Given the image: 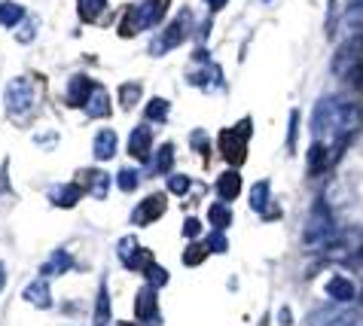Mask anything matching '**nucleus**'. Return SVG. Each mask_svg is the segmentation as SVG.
I'll list each match as a JSON object with an SVG mask.
<instances>
[{
  "mask_svg": "<svg viewBox=\"0 0 363 326\" xmlns=\"http://www.w3.org/2000/svg\"><path fill=\"white\" fill-rule=\"evenodd\" d=\"M360 125V107L348 98H320L311 113V137L330 150L333 140L348 137Z\"/></svg>",
  "mask_w": 363,
  "mask_h": 326,
  "instance_id": "f257e3e1",
  "label": "nucleus"
},
{
  "mask_svg": "<svg viewBox=\"0 0 363 326\" xmlns=\"http://www.w3.org/2000/svg\"><path fill=\"white\" fill-rule=\"evenodd\" d=\"M333 235H336V223H333V213L327 208V201H315L306 226H302V247L320 250L324 244L333 241Z\"/></svg>",
  "mask_w": 363,
  "mask_h": 326,
  "instance_id": "f03ea898",
  "label": "nucleus"
},
{
  "mask_svg": "<svg viewBox=\"0 0 363 326\" xmlns=\"http://www.w3.org/2000/svg\"><path fill=\"white\" fill-rule=\"evenodd\" d=\"M168 4L171 0H140L138 6H132L125 13V25L119 28L123 37H132V34H140L144 28H153L162 22V16L168 13Z\"/></svg>",
  "mask_w": 363,
  "mask_h": 326,
  "instance_id": "7ed1b4c3",
  "label": "nucleus"
},
{
  "mask_svg": "<svg viewBox=\"0 0 363 326\" xmlns=\"http://www.w3.org/2000/svg\"><path fill=\"white\" fill-rule=\"evenodd\" d=\"M247 135H250V122L245 119L238 128H226L220 135V150H223V159L232 168H238L247 156Z\"/></svg>",
  "mask_w": 363,
  "mask_h": 326,
  "instance_id": "20e7f679",
  "label": "nucleus"
},
{
  "mask_svg": "<svg viewBox=\"0 0 363 326\" xmlns=\"http://www.w3.org/2000/svg\"><path fill=\"white\" fill-rule=\"evenodd\" d=\"M189 25H193V16H189V9H184V13H180L174 22H171L162 34L153 40L150 52H153V55H165V52H171V49H177L180 43H184V37L189 34Z\"/></svg>",
  "mask_w": 363,
  "mask_h": 326,
  "instance_id": "39448f33",
  "label": "nucleus"
},
{
  "mask_svg": "<svg viewBox=\"0 0 363 326\" xmlns=\"http://www.w3.org/2000/svg\"><path fill=\"white\" fill-rule=\"evenodd\" d=\"M363 67V34H351V40L342 43V49L333 58V74L336 77H354V70Z\"/></svg>",
  "mask_w": 363,
  "mask_h": 326,
  "instance_id": "423d86ee",
  "label": "nucleus"
},
{
  "mask_svg": "<svg viewBox=\"0 0 363 326\" xmlns=\"http://www.w3.org/2000/svg\"><path fill=\"white\" fill-rule=\"evenodd\" d=\"M34 104V86H31V79H25V77H18L13 79V83L6 86V110L13 116H22L28 113Z\"/></svg>",
  "mask_w": 363,
  "mask_h": 326,
  "instance_id": "0eeeda50",
  "label": "nucleus"
},
{
  "mask_svg": "<svg viewBox=\"0 0 363 326\" xmlns=\"http://www.w3.org/2000/svg\"><path fill=\"white\" fill-rule=\"evenodd\" d=\"M135 317L144 323V326H162V317H159V296H156V287L144 283L140 293L135 296Z\"/></svg>",
  "mask_w": 363,
  "mask_h": 326,
  "instance_id": "6e6552de",
  "label": "nucleus"
},
{
  "mask_svg": "<svg viewBox=\"0 0 363 326\" xmlns=\"http://www.w3.org/2000/svg\"><path fill=\"white\" fill-rule=\"evenodd\" d=\"M119 257H123V266L132 269V271H147L150 262H156L153 253L140 247L135 238H123V241H119Z\"/></svg>",
  "mask_w": 363,
  "mask_h": 326,
  "instance_id": "1a4fd4ad",
  "label": "nucleus"
},
{
  "mask_svg": "<svg viewBox=\"0 0 363 326\" xmlns=\"http://www.w3.org/2000/svg\"><path fill=\"white\" fill-rule=\"evenodd\" d=\"M165 208H168V201H165L162 192H156V196H147V198L135 208L132 223H135V226H150V223H156L159 217H162Z\"/></svg>",
  "mask_w": 363,
  "mask_h": 326,
  "instance_id": "9d476101",
  "label": "nucleus"
},
{
  "mask_svg": "<svg viewBox=\"0 0 363 326\" xmlns=\"http://www.w3.org/2000/svg\"><path fill=\"white\" fill-rule=\"evenodd\" d=\"M150 150H153V131L147 125H138L128 137V152L138 159V162H147L150 159Z\"/></svg>",
  "mask_w": 363,
  "mask_h": 326,
  "instance_id": "9b49d317",
  "label": "nucleus"
},
{
  "mask_svg": "<svg viewBox=\"0 0 363 326\" xmlns=\"http://www.w3.org/2000/svg\"><path fill=\"white\" fill-rule=\"evenodd\" d=\"M83 110H86L89 119H104V116H110V95L101 86H95L92 95H89V101L83 104Z\"/></svg>",
  "mask_w": 363,
  "mask_h": 326,
  "instance_id": "f8f14e48",
  "label": "nucleus"
},
{
  "mask_svg": "<svg viewBox=\"0 0 363 326\" xmlns=\"http://www.w3.org/2000/svg\"><path fill=\"white\" fill-rule=\"evenodd\" d=\"M92 89H95V83L89 77H74L70 79V86H67V104L70 107H83L86 101H89V95H92Z\"/></svg>",
  "mask_w": 363,
  "mask_h": 326,
  "instance_id": "ddd939ff",
  "label": "nucleus"
},
{
  "mask_svg": "<svg viewBox=\"0 0 363 326\" xmlns=\"http://www.w3.org/2000/svg\"><path fill=\"white\" fill-rule=\"evenodd\" d=\"M238 192H241V174L235 168L223 171V174L217 177V196L223 201H232V198H238Z\"/></svg>",
  "mask_w": 363,
  "mask_h": 326,
  "instance_id": "4468645a",
  "label": "nucleus"
},
{
  "mask_svg": "<svg viewBox=\"0 0 363 326\" xmlns=\"http://www.w3.org/2000/svg\"><path fill=\"white\" fill-rule=\"evenodd\" d=\"M327 296L336 299V302H351L357 296V287H354V281L336 274V278H330V283H327Z\"/></svg>",
  "mask_w": 363,
  "mask_h": 326,
  "instance_id": "2eb2a0df",
  "label": "nucleus"
},
{
  "mask_svg": "<svg viewBox=\"0 0 363 326\" xmlns=\"http://www.w3.org/2000/svg\"><path fill=\"white\" fill-rule=\"evenodd\" d=\"M49 198H52V205L58 208H74L79 198H83V189L77 186V183H65V186H55L49 192Z\"/></svg>",
  "mask_w": 363,
  "mask_h": 326,
  "instance_id": "dca6fc26",
  "label": "nucleus"
},
{
  "mask_svg": "<svg viewBox=\"0 0 363 326\" xmlns=\"http://www.w3.org/2000/svg\"><path fill=\"white\" fill-rule=\"evenodd\" d=\"M25 302L37 305V308H49V305H52V293H49L46 281H31L28 283L25 287Z\"/></svg>",
  "mask_w": 363,
  "mask_h": 326,
  "instance_id": "f3484780",
  "label": "nucleus"
},
{
  "mask_svg": "<svg viewBox=\"0 0 363 326\" xmlns=\"http://www.w3.org/2000/svg\"><path fill=\"white\" fill-rule=\"evenodd\" d=\"M116 156V135L113 131H98V137H95V159L101 162H110Z\"/></svg>",
  "mask_w": 363,
  "mask_h": 326,
  "instance_id": "a211bd4d",
  "label": "nucleus"
},
{
  "mask_svg": "<svg viewBox=\"0 0 363 326\" xmlns=\"http://www.w3.org/2000/svg\"><path fill=\"white\" fill-rule=\"evenodd\" d=\"M83 180H89V192H92L95 198H104V196H107V189H110V174L89 168V171H83Z\"/></svg>",
  "mask_w": 363,
  "mask_h": 326,
  "instance_id": "6ab92c4d",
  "label": "nucleus"
},
{
  "mask_svg": "<svg viewBox=\"0 0 363 326\" xmlns=\"http://www.w3.org/2000/svg\"><path fill=\"white\" fill-rule=\"evenodd\" d=\"M308 165H311V174H320V171L330 165V150L324 144H311V150H308Z\"/></svg>",
  "mask_w": 363,
  "mask_h": 326,
  "instance_id": "aec40b11",
  "label": "nucleus"
},
{
  "mask_svg": "<svg viewBox=\"0 0 363 326\" xmlns=\"http://www.w3.org/2000/svg\"><path fill=\"white\" fill-rule=\"evenodd\" d=\"M250 208H254L257 213H266L269 210V183L266 180L254 183V189H250Z\"/></svg>",
  "mask_w": 363,
  "mask_h": 326,
  "instance_id": "412c9836",
  "label": "nucleus"
},
{
  "mask_svg": "<svg viewBox=\"0 0 363 326\" xmlns=\"http://www.w3.org/2000/svg\"><path fill=\"white\" fill-rule=\"evenodd\" d=\"M70 266H74V259H70V253L58 250V253H52V257H49V262L43 266V274H65Z\"/></svg>",
  "mask_w": 363,
  "mask_h": 326,
  "instance_id": "4be33fe9",
  "label": "nucleus"
},
{
  "mask_svg": "<svg viewBox=\"0 0 363 326\" xmlns=\"http://www.w3.org/2000/svg\"><path fill=\"white\" fill-rule=\"evenodd\" d=\"M107 0H77V9L79 16H83V22H95V18L104 13Z\"/></svg>",
  "mask_w": 363,
  "mask_h": 326,
  "instance_id": "5701e85b",
  "label": "nucleus"
},
{
  "mask_svg": "<svg viewBox=\"0 0 363 326\" xmlns=\"http://www.w3.org/2000/svg\"><path fill=\"white\" fill-rule=\"evenodd\" d=\"M171 165H174V147H171V144H162V147H159L156 162H153V174H168Z\"/></svg>",
  "mask_w": 363,
  "mask_h": 326,
  "instance_id": "b1692460",
  "label": "nucleus"
},
{
  "mask_svg": "<svg viewBox=\"0 0 363 326\" xmlns=\"http://www.w3.org/2000/svg\"><path fill=\"white\" fill-rule=\"evenodd\" d=\"M110 323V293L107 287L98 290V305H95V326H107Z\"/></svg>",
  "mask_w": 363,
  "mask_h": 326,
  "instance_id": "393cba45",
  "label": "nucleus"
},
{
  "mask_svg": "<svg viewBox=\"0 0 363 326\" xmlns=\"http://www.w3.org/2000/svg\"><path fill=\"white\" fill-rule=\"evenodd\" d=\"M168 110H171V104L165 98H153L147 104V119L150 122H168Z\"/></svg>",
  "mask_w": 363,
  "mask_h": 326,
  "instance_id": "a878e982",
  "label": "nucleus"
},
{
  "mask_svg": "<svg viewBox=\"0 0 363 326\" xmlns=\"http://www.w3.org/2000/svg\"><path fill=\"white\" fill-rule=\"evenodd\" d=\"M25 18V9L18 4H0V25H18Z\"/></svg>",
  "mask_w": 363,
  "mask_h": 326,
  "instance_id": "bb28decb",
  "label": "nucleus"
},
{
  "mask_svg": "<svg viewBox=\"0 0 363 326\" xmlns=\"http://www.w3.org/2000/svg\"><path fill=\"white\" fill-rule=\"evenodd\" d=\"M208 220L214 223V229H226L229 223H232V213H229L226 205H220V201H217V205H211V208H208Z\"/></svg>",
  "mask_w": 363,
  "mask_h": 326,
  "instance_id": "cd10ccee",
  "label": "nucleus"
},
{
  "mask_svg": "<svg viewBox=\"0 0 363 326\" xmlns=\"http://www.w3.org/2000/svg\"><path fill=\"white\" fill-rule=\"evenodd\" d=\"M208 253H211V250H208L205 241H193V244H189V247L184 250V262H186V266H199V262L205 259Z\"/></svg>",
  "mask_w": 363,
  "mask_h": 326,
  "instance_id": "c85d7f7f",
  "label": "nucleus"
},
{
  "mask_svg": "<svg viewBox=\"0 0 363 326\" xmlns=\"http://www.w3.org/2000/svg\"><path fill=\"white\" fill-rule=\"evenodd\" d=\"M144 274H147V283H150V287H162V283H168V271L159 266V262H150Z\"/></svg>",
  "mask_w": 363,
  "mask_h": 326,
  "instance_id": "c756f323",
  "label": "nucleus"
},
{
  "mask_svg": "<svg viewBox=\"0 0 363 326\" xmlns=\"http://www.w3.org/2000/svg\"><path fill=\"white\" fill-rule=\"evenodd\" d=\"M189 186H193V180H189L186 174H171L168 177V189L174 192V196H186Z\"/></svg>",
  "mask_w": 363,
  "mask_h": 326,
  "instance_id": "7c9ffc66",
  "label": "nucleus"
},
{
  "mask_svg": "<svg viewBox=\"0 0 363 326\" xmlns=\"http://www.w3.org/2000/svg\"><path fill=\"white\" fill-rule=\"evenodd\" d=\"M138 183H140V174H138L135 168L119 171V189H123V192H132V189L138 186Z\"/></svg>",
  "mask_w": 363,
  "mask_h": 326,
  "instance_id": "2f4dec72",
  "label": "nucleus"
},
{
  "mask_svg": "<svg viewBox=\"0 0 363 326\" xmlns=\"http://www.w3.org/2000/svg\"><path fill=\"white\" fill-rule=\"evenodd\" d=\"M138 98H140V86H138V83H125V86H123V107L132 110V107L138 104Z\"/></svg>",
  "mask_w": 363,
  "mask_h": 326,
  "instance_id": "473e14b6",
  "label": "nucleus"
},
{
  "mask_svg": "<svg viewBox=\"0 0 363 326\" xmlns=\"http://www.w3.org/2000/svg\"><path fill=\"white\" fill-rule=\"evenodd\" d=\"M208 250L211 253H223L226 247H229V244H226V235H223V229H217V232H211V235H208Z\"/></svg>",
  "mask_w": 363,
  "mask_h": 326,
  "instance_id": "72a5a7b5",
  "label": "nucleus"
},
{
  "mask_svg": "<svg viewBox=\"0 0 363 326\" xmlns=\"http://www.w3.org/2000/svg\"><path fill=\"white\" fill-rule=\"evenodd\" d=\"M296 128H299V113H290V131H287V150H296Z\"/></svg>",
  "mask_w": 363,
  "mask_h": 326,
  "instance_id": "f704fd0d",
  "label": "nucleus"
},
{
  "mask_svg": "<svg viewBox=\"0 0 363 326\" xmlns=\"http://www.w3.org/2000/svg\"><path fill=\"white\" fill-rule=\"evenodd\" d=\"M199 232H201V223H199V220H193V217H189V220L184 223V235H186L189 241H196V235H199Z\"/></svg>",
  "mask_w": 363,
  "mask_h": 326,
  "instance_id": "c9c22d12",
  "label": "nucleus"
},
{
  "mask_svg": "<svg viewBox=\"0 0 363 326\" xmlns=\"http://www.w3.org/2000/svg\"><path fill=\"white\" fill-rule=\"evenodd\" d=\"M205 4H208L211 9H214V13H217V9H223V6L229 4V0H205Z\"/></svg>",
  "mask_w": 363,
  "mask_h": 326,
  "instance_id": "e433bc0d",
  "label": "nucleus"
},
{
  "mask_svg": "<svg viewBox=\"0 0 363 326\" xmlns=\"http://www.w3.org/2000/svg\"><path fill=\"white\" fill-rule=\"evenodd\" d=\"M6 287V269H4V262H0V290Z\"/></svg>",
  "mask_w": 363,
  "mask_h": 326,
  "instance_id": "4c0bfd02",
  "label": "nucleus"
},
{
  "mask_svg": "<svg viewBox=\"0 0 363 326\" xmlns=\"http://www.w3.org/2000/svg\"><path fill=\"white\" fill-rule=\"evenodd\" d=\"M116 326H138V323H132V320H125V323H116Z\"/></svg>",
  "mask_w": 363,
  "mask_h": 326,
  "instance_id": "58836bf2",
  "label": "nucleus"
},
{
  "mask_svg": "<svg viewBox=\"0 0 363 326\" xmlns=\"http://www.w3.org/2000/svg\"><path fill=\"white\" fill-rule=\"evenodd\" d=\"M363 4V0H351V6H360Z\"/></svg>",
  "mask_w": 363,
  "mask_h": 326,
  "instance_id": "ea45409f",
  "label": "nucleus"
},
{
  "mask_svg": "<svg viewBox=\"0 0 363 326\" xmlns=\"http://www.w3.org/2000/svg\"><path fill=\"white\" fill-rule=\"evenodd\" d=\"M266 4H269V0H266Z\"/></svg>",
  "mask_w": 363,
  "mask_h": 326,
  "instance_id": "a19ab883",
  "label": "nucleus"
}]
</instances>
